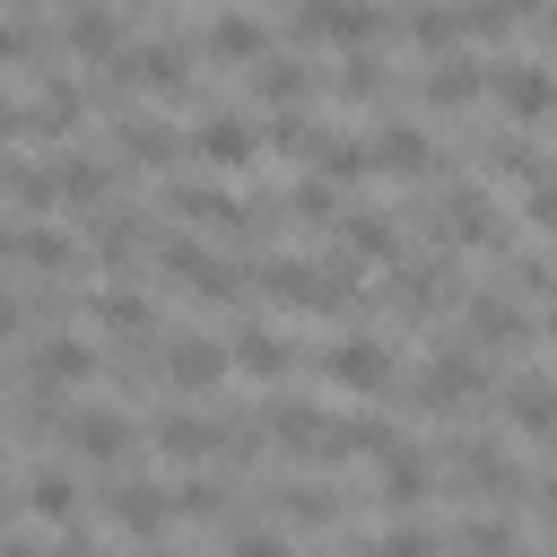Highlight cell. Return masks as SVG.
<instances>
[{"label": "cell", "mask_w": 557, "mask_h": 557, "mask_svg": "<svg viewBox=\"0 0 557 557\" xmlns=\"http://www.w3.org/2000/svg\"><path fill=\"white\" fill-rule=\"evenodd\" d=\"M148 374H157L165 392L200 400V392L226 383V339H209V331H165V339L148 348Z\"/></svg>", "instance_id": "obj_12"}, {"label": "cell", "mask_w": 557, "mask_h": 557, "mask_svg": "<svg viewBox=\"0 0 557 557\" xmlns=\"http://www.w3.org/2000/svg\"><path fill=\"white\" fill-rule=\"evenodd\" d=\"M209 444H218V418H209V409H157V418H148V453H157L165 470H200Z\"/></svg>", "instance_id": "obj_24"}, {"label": "cell", "mask_w": 557, "mask_h": 557, "mask_svg": "<svg viewBox=\"0 0 557 557\" xmlns=\"http://www.w3.org/2000/svg\"><path fill=\"white\" fill-rule=\"evenodd\" d=\"M183 139H191V157H200L209 174H252V165H261V122L235 113V104H200V122H191Z\"/></svg>", "instance_id": "obj_13"}, {"label": "cell", "mask_w": 557, "mask_h": 557, "mask_svg": "<svg viewBox=\"0 0 557 557\" xmlns=\"http://www.w3.org/2000/svg\"><path fill=\"white\" fill-rule=\"evenodd\" d=\"M252 418H261V435H270L287 461H305V444H313V426H322V400H305V392H270Z\"/></svg>", "instance_id": "obj_30"}, {"label": "cell", "mask_w": 557, "mask_h": 557, "mask_svg": "<svg viewBox=\"0 0 557 557\" xmlns=\"http://www.w3.org/2000/svg\"><path fill=\"white\" fill-rule=\"evenodd\" d=\"M487 400L505 409V426H513V444H522V453H548V426H557V392H548V357H513V366H496V383H487Z\"/></svg>", "instance_id": "obj_7"}, {"label": "cell", "mask_w": 557, "mask_h": 557, "mask_svg": "<svg viewBox=\"0 0 557 557\" xmlns=\"http://www.w3.org/2000/svg\"><path fill=\"white\" fill-rule=\"evenodd\" d=\"M148 226H157L148 209H131V200H96V209H87V244H78V252H87L96 270H113V278H122V270H139Z\"/></svg>", "instance_id": "obj_15"}, {"label": "cell", "mask_w": 557, "mask_h": 557, "mask_svg": "<svg viewBox=\"0 0 557 557\" xmlns=\"http://www.w3.org/2000/svg\"><path fill=\"white\" fill-rule=\"evenodd\" d=\"M200 52H209V61H261V52H270V26H261L252 9H218V17L200 26Z\"/></svg>", "instance_id": "obj_31"}, {"label": "cell", "mask_w": 557, "mask_h": 557, "mask_svg": "<svg viewBox=\"0 0 557 557\" xmlns=\"http://www.w3.org/2000/svg\"><path fill=\"white\" fill-rule=\"evenodd\" d=\"M487 383H496V366H487L470 339H435V348H426V366H418V374H400V392H409L426 418H470V409L487 400Z\"/></svg>", "instance_id": "obj_3"}, {"label": "cell", "mask_w": 557, "mask_h": 557, "mask_svg": "<svg viewBox=\"0 0 557 557\" xmlns=\"http://www.w3.org/2000/svg\"><path fill=\"white\" fill-rule=\"evenodd\" d=\"M9 261H17V270H35V278H70L87 252H78L52 218H26V226H17V244H9Z\"/></svg>", "instance_id": "obj_29"}, {"label": "cell", "mask_w": 557, "mask_h": 557, "mask_svg": "<svg viewBox=\"0 0 557 557\" xmlns=\"http://www.w3.org/2000/svg\"><path fill=\"white\" fill-rule=\"evenodd\" d=\"M35 331V313H26V296L17 287H0V339H26Z\"/></svg>", "instance_id": "obj_35"}, {"label": "cell", "mask_w": 557, "mask_h": 557, "mask_svg": "<svg viewBox=\"0 0 557 557\" xmlns=\"http://www.w3.org/2000/svg\"><path fill=\"white\" fill-rule=\"evenodd\" d=\"M52 44H61V52H78V61H113L131 35H122V9H113V0H70Z\"/></svg>", "instance_id": "obj_25"}, {"label": "cell", "mask_w": 557, "mask_h": 557, "mask_svg": "<svg viewBox=\"0 0 557 557\" xmlns=\"http://www.w3.org/2000/svg\"><path fill=\"white\" fill-rule=\"evenodd\" d=\"M191 139L165 122V113H122L113 122V165H139V174H183Z\"/></svg>", "instance_id": "obj_18"}, {"label": "cell", "mask_w": 557, "mask_h": 557, "mask_svg": "<svg viewBox=\"0 0 557 557\" xmlns=\"http://www.w3.org/2000/svg\"><path fill=\"white\" fill-rule=\"evenodd\" d=\"M426 235L444 252H513L522 226L496 209V183H470V174H444V191L426 200Z\"/></svg>", "instance_id": "obj_2"}, {"label": "cell", "mask_w": 557, "mask_h": 557, "mask_svg": "<svg viewBox=\"0 0 557 557\" xmlns=\"http://www.w3.org/2000/svg\"><path fill=\"white\" fill-rule=\"evenodd\" d=\"M305 165H313L322 183H366V174H374V165H366V139L322 131V122H313V139H305Z\"/></svg>", "instance_id": "obj_33"}, {"label": "cell", "mask_w": 557, "mask_h": 557, "mask_svg": "<svg viewBox=\"0 0 557 557\" xmlns=\"http://www.w3.org/2000/svg\"><path fill=\"white\" fill-rule=\"evenodd\" d=\"M96 374H104V348H87L78 331H44L26 348V366H17L26 392H70V383H96Z\"/></svg>", "instance_id": "obj_16"}, {"label": "cell", "mask_w": 557, "mask_h": 557, "mask_svg": "<svg viewBox=\"0 0 557 557\" xmlns=\"http://www.w3.org/2000/svg\"><path fill=\"white\" fill-rule=\"evenodd\" d=\"M78 313H87V331H104V339L131 348V357H148V348L165 339V313H157V296H139V287H87Z\"/></svg>", "instance_id": "obj_11"}, {"label": "cell", "mask_w": 557, "mask_h": 557, "mask_svg": "<svg viewBox=\"0 0 557 557\" xmlns=\"http://www.w3.org/2000/svg\"><path fill=\"white\" fill-rule=\"evenodd\" d=\"M374 461H383V487H374V496H383L392 513H418V505H435V496H444V470H435V453H418L409 435H400L392 453H374Z\"/></svg>", "instance_id": "obj_20"}, {"label": "cell", "mask_w": 557, "mask_h": 557, "mask_svg": "<svg viewBox=\"0 0 557 557\" xmlns=\"http://www.w3.org/2000/svg\"><path fill=\"white\" fill-rule=\"evenodd\" d=\"M9 139H26V104H17V96H0V148H9Z\"/></svg>", "instance_id": "obj_36"}, {"label": "cell", "mask_w": 557, "mask_h": 557, "mask_svg": "<svg viewBox=\"0 0 557 557\" xmlns=\"http://www.w3.org/2000/svg\"><path fill=\"white\" fill-rule=\"evenodd\" d=\"M26 78H35V104H26V139H70L78 122H96L78 78H61V70H26Z\"/></svg>", "instance_id": "obj_23"}, {"label": "cell", "mask_w": 557, "mask_h": 557, "mask_svg": "<svg viewBox=\"0 0 557 557\" xmlns=\"http://www.w3.org/2000/svg\"><path fill=\"white\" fill-rule=\"evenodd\" d=\"M9 244H17V226H9V218H0V270H9Z\"/></svg>", "instance_id": "obj_39"}, {"label": "cell", "mask_w": 557, "mask_h": 557, "mask_svg": "<svg viewBox=\"0 0 557 557\" xmlns=\"http://www.w3.org/2000/svg\"><path fill=\"white\" fill-rule=\"evenodd\" d=\"M113 183H122V165L113 157H87V148H61L52 139V191H61V209H96V200H113Z\"/></svg>", "instance_id": "obj_26"}, {"label": "cell", "mask_w": 557, "mask_h": 557, "mask_svg": "<svg viewBox=\"0 0 557 557\" xmlns=\"http://www.w3.org/2000/svg\"><path fill=\"white\" fill-rule=\"evenodd\" d=\"M52 52H61V44H52V26H44L35 9H9V17H0V78H9V70H44Z\"/></svg>", "instance_id": "obj_32"}, {"label": "cell", "mask_w": 557, "mask_h": 557, "mask_svg": "<svg viewBox=\"0 0 557 557\" xmlns=\"http://www.w3.org/2000/svg\"><path fill=\"white\" fill-rule=\"evenodd\" d=\"M78 496H87V487H78V461H35V470H26V505H35V522H52L61 540H96V531L78 522Z\"/></svg>", "instance_id": "obj_21"}, {"label": "cell", "mask_w": 557, "mask_h": 557, "mask_svg": "<svg viewBox=\"0 0 557 557\" xmlns=\"http://www.w3.org/2000/svg\"><path fill=\"white\" fill-rule=\"evenodd\" d=\"M287 226H305V235H331V226H339V191H331L322 174H313V183H296V191H287Z\"/></svg>", "instance_id": "obj_34"}, {"label": "cell", "mask_w": 557, "mask_h": 557, "mask_svg": "<svg viewBox=\"0 0 557 557\" xmlns=\"http://www.w3.org/2000/svg\"><path fill=\"white\" fill-rule=\"evenodd\" d=\"M331 96H339L348 113H374V104H392V96H400V78H392V61H383L374 44H339V70H331Z\"/></svg>", "instance_id": "obj_22"}, {"label": "cell", "mask_w": 557, "mask_h": 557, "mask_svg": "<svg viewBox=\"0 0 557 557\" xmlns=\"http://www.w3.org/2000/svg\"><path fill=\"white\" fill-rule=\"evenodd\" d=\"M331 244L357 252V261L374 270V261H400V252H409V226H400V209H339Z\"/></svg>", "instance_id": "obj_27"}, {"label": "cell", "mask_w": 557, "mask_h": 557, "mask_svg": "<svg viewBox=\"0 0 557 557\" xmlns=\"http://www.w3.org/2000/svg\"><path fill=\"white\" fill-rule=\"evenodd\" d=\"M226 374H252V383H287V374H296V339H287V331H270L261 313H244V322L226 331Z\"/></svg>", "instance_id": "obj_19"}, {"label": "cell", "mask_w": 557, "mask_h": 557, "mask_svg": "<svg viewBox=\"0 0 557 557\" xmlns=\"http://www.w3.org/2000/svg\"><path fill=\"white\" fill-rule=\"evenodd\" d=\"M487 104H496L513 131H540V122L557 113V78H548L540 44H522V52H487Z\"/></svg>", "instance_id": "obj_6"}, {"label": "cell", "mask_w": 557, "mask_h": 557, "mask_svg": "<svg viewBox=\"0 0 557 557\" xmlns=\"http://www.w3.org/2000/svg\"><path fill=\"white\" fill-rule=\"evenodd\" d=\"M244 70H252V78H244V96H252V104H313V70H305L296 52H278V44H270V52H261V61H244Z\"/></svg>", "instance_id": "obj_28"}, {"label": "cell", "mask_w": 557, "mask_h": 557, "mask_svg": "<svg viewBox=\"0 0 557 557\" xmlns=\"http://www.w3.org/2000/svg\"><path fill=\"white\" fill-rule=\"evenodd\" d=\"M113 9H122V17H148V9H157V0H113Z\"/></svg>", "instance_id": "obj_38"}, {"label": "cell", "mask_w": 557, "mask_h": 557, "mask_svg": "<svg viewBox=\"0 0 557 557\" xmlns=\"http://www.w3.org/2000/svg\"><path fill=\"white\" fill-rule=\"evenodd\" d=\"M9 183H17V157H9V148H0V200H9Z\"/></svg>", "instance_id": "obj_37"}, {"label": "cell", "mask_w": 557, "mask_h": 557, "mask_svg": "<svg viewBox=\"0 0 557 557\" xmlns=\"http://www.w3.org/2000/svg\"><path fill=\"white\" fill-rule=\"evenodd\" d=\"M96 496H104V531H122V540H165V531H174L165 487H157V479H139L131 461H122V470H104V487H96Z\"/></svg>", "instance_id": "obj_14"}, {"label": "cell", "mask_w": 557, "mask_h": 557, "mask_svg": "<svg viewBox=\"0 0 557 557\" xmlns=\"http://www.w3.org/2000/svg\"><path fill=\"white\" fill-rule=\"evenodd\" d=\"M313 374H322L331 392L383 400V392H400V348H392L383 331H339L331 348H313Z\"/></svg>", "instance_id": "obj_5"}, {"label": "cell", "mask_w": 557, "mask_h": 557, "mask_svg": "<svg viewBox=\"0 0 557 557\" xmlns=\"http://www.w3.org/2000/svg\"><path fill=\"white\" fill-rule=\"evenodd\" d=\"M392 270V287H374V313H392V322H444L453 313V296H461V252H400V261H383Z\"/></svg>", "instance_id": "obj_4"}, {"label": "cell", "mask_w": 557, "mask_h": 557, "mask_svg": "<svg viewBox=\"0 0 557 557\" xmlns=\"http://www.w3.org/2000/svg\"><path fill=\"white\" fill-rule=\"evenodd\" d=\"M418 104L426 113H470V104H487V52H435L426 70H418Z\"/></svg>", "instance_id": "obj_17"}, {"label": "cell", "mask_w": 557, "mask_h": 557, "mask_svg": "<svg viewBox=\"0 0 557 557\" xmlns=\"http://www.w3.org/2000/svg\"><path fill=\"white\" fill-rule=\"evenodd\" d=\"M148 252H157L165 287H183L191 305H218V313H244V305H252L244 261H235V252H218V244H200L191 226H148Z\"/></svg>", "instance_id": "obj_1"}, {"label": "cell", "mask_w": 557, "mask_h": 557, "mask_svg": "<svg viewBox=\"0 0 557 557\" xmlns=\"http://www.w3.org/2000/svg\"><path fill=\"white\" fill-rule=\"evenodd\" d=\"M366 165L392 174V183H444V174H461V157H453L444 139H426L418 122H383V131L366 139Z\"/></svg>", "instance_id": "obj_10"}, {"label": "cell", "mask_w": 557, "mask_h": 557, "mask_svg": "<svg viewBox=\"0 0 557 557\" xmlns=\"http://www.w3.org/2000/svg\"><path fill=\"white\" fill-rule=\"evenodd\" d=\"M287 35L296 44H383L392 35V0H287Z\"/></svg>", "instance_id": "obj_8"}, {"label": "cell", "mask_w": 557, "mask_h": 557, "mask_svg": "<svg viewBox=\"0 0 557 557\" xmlns=\"http://www.w3.org/2000/svg\"><path fill=\"white\" fill-rule=\"evenodd\" d=\"M0 531H9V479H0Z\"/></svg>", "instance_id": "obj_40"}, {"label": "cell", "mask_w": 557, "mask_h": 557, "mask_svg": "<svg viewBox=\"0 0 557 557\" xmlns=\"http://www.w3.org/2000/svg\"><path fill=\"white\" fill-rule=\"evenodd\" d=\"M61 453H70L78 470H122V461L139 453V418H131V409H113V400L70 409V418H61Z\"/></svg>", "instance_id": "obj_9"}]
</instances>
